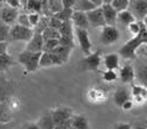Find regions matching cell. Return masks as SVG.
<instances>
[{
    "instance_id": "1",
    "label": "cell",
    "mask_w": 147,
    "mask_h": 129,
    "mask_svg": "<svg viewBox=\"0 0 147 129\" xmlns=\"http://www.w3.org/2000/svg\"><path fill=\"white\" fill-rule=\"evenodd\" d=\"M142 44H147V29H146L144 22H142L141 31L139 33V35L133 36L131 40H129L118 50V55L125 59H136L137 58V50Z\"/></svg>"
},
{
    "instance_id": "2",
    "label": "cell",
    "mask_w": 147,
    "mask_h": 129,
    "mask_svg": "<svg viewBox=\"0 0 147 129\" xmlns=\"http://www.w3.org/2000/svg\"><path fill=\"white\" fill-rule=\"evenodd\" d=\"M42 53H32L29 50H23L18 56V62L22 64L27 72H35L40 68V58Z\"/></svg>"
},
{
    "instance_id": "3",
    "label": "cell",
    "mask_w": 147,
    "mask_h": 129,
    "mask_svg": "<svg viewBox=\"0 0 147 129\" xmlns=\"http://www.w3.org/2000/svg\"><path fill=\"white\" fill-rule=\"evenodd\" d=\"M34 29L30 27H24L19 23L11 26L9 30V37L8 42H15V41H22V42H28L34 35Z\"/></svg>"
},
{
    "instance_id": "4",
    "label": "cell",
    "mask_w": 147,
    "mask_h": 129,
    "mask_svg": "<svg viewBox=\"0 0 147 129\" xmlns=\"http://www.w3.org/2000/svg\"><path fill=\"white\" fill-rule=\"evenodd\" d=\"M100 40L102 44H105V46L114 44V43H116L119 40V30L117 29L116 26L105 25L104 27H102Z\"/></svg>"
},
{
    "instance_id": "5",
    "label": "cell",
    "mask_w": 147,
    "mask_h": 129,
    "mask_svg": "<svg viewBox=\"0 0 147 129\" xmlns=\"http://www.w3.org/2000/svg\"><path fill=\"white\" fill-rule=\"evenodd\" d=\"M102 62V51L97 50L95 53H92L87 55L85 58L81 59L80 65L82 66L84 70L87 71H97Z\"/></svg>"
},
{
    "instance_id": "6",
    "label": "cell",
    "mask_w": 147,
    "mask_h": 129,
    "mask_svg": "<svg viewBox=\"0 0 147 129\" xmlns=\"http://www.w3.org/2000/svg\"><path fill=\"white\" fill-rule=\"evenodd\" d=\"M74 35L79 42L80 49L82 53L87 56L92 54V41L89 37L88 29H82V28H74Z\"/></svg>"
},
{
    "instance_id": "7",
    "label": "cell",
    "mask_w": 147,
    "mask_h": 129,
    "mask_svg": "<svg viewBox=\"0 0 147 129\" xmlns=\"http://www.w3.org/2000/svg\"><path fill=\"white\" fill-rule=\"evenodd\" d=\"M127 10L137 21H142L147 15V0H130Z\"/></svg>"
},
{
    "instance_id": "8",
    "label": "cell",
    "mask_w": 147,
    "mask_h": 129,
    "mask_svg": "<svg viewBox=\"0 0 147 129\" xmlns=\"http://www.w3.org/2000/svg\"><path fill=\"white\" fill-rule=\"evenodd\" d=\"M87 18L89 21V26H92L94 28H102L105 26L102 7H96L92 11L87 12Z\"/></svg>"
},
{
    "instance_id": "9",
    "label": "cell",
    "mask_w": 147,
    "mask_h": 129,
    "mask_svg": "<svg viewBox=\"0 0 147 129\" xmlns=\"http://www.w3.org/2000/svg\"><path fill=\"white\" fill-rule=\"evenodd\" d=\"M18 16H19V10L7 5H5L3 10L0 11V20L7 23L8 26H13L18 20Z\"/></svg>"
},
{
    "instance_id": "10",
    "label": "cell",
    "mask_w": 147,
    "mask_h": 129,
    "mask_svg": "<svg viewBox=\"0 0 147 129\" xmlns=\"http://www.w3.org/2000/svg\"><path fill=\"white\" fill-rule=\"evenodd\" d=\"M43 44H44V40L42 34L34 33L30 41L27 42L26 50H29L32 53H43Z\"/></svg>"
},
{
    "instance_id": "11",
    "label": "cell",
    "mask_w": 147,
    "mask_h": 129,
    "mask_svg": "<svg viewBox=\"0 0 147 129\" xmlns=\"http://www.w3.org/2000/svg\"><path fill=\"white\" fill-rule=\"evenodd\" d=\"M131 97L133 102L137 104H144V101L147 100V87L140 84L132 85L131 89Z\"/></svg>"
},
{
    "instance_id": "12",
    "label": "cell",
    "mask_w": 147,
    "mask_h": 129,
    "mask_svg": "<svg viewBox=\"0 0 147 129\" xmlns=\"http://www.w3.org/2000/svg\"><path fill=\"white\" fill-rule=\"evenodd\" d=\"M101 7H102V12H103L105 25H108V26H116V23H117V15H118L116 10L110 4H103Z\"/></svg>"
},
{
    "instance_id": "13",
    "label": "cell",
    "mask_w": 147,
    "mask_h": 129,
    "mask_svg": "<svg viewBox=\"0 0 147 129\" xmlns=\"http://www.w3.org/2000/svg\"><path fill=\"white\" fill-rule=\"evenodd\" d=\"M51 115H52V119H53V122L55 124L61 122V121H65V120H68L72 117L73 115V112L71 108H67V107H58V108H55L52 109L51 112Z\"/></svg>"
},
{
    "instance_id": "14",
    "label": "cell",
    "mask_w": 147,
    "mask_h": 129,
    "mask_svg": "<svg viewBox=\"0 0 147 129\" xmlns=\"http://www.w3.org/2000/svg\"><path fill=\"white\" fill-rule=\"evenodd\" d=\"M72 23L76 28H82V29H88L89 28V21L87 18V13L85 12H79L74 11L72 15Z\"/></svg>"
},
{
    "instance_id": "15",
    "label": "cell",
    "mask_w": 147,
    "mask_h": 129,
    "mask_svg": "<svg viewBox=\"0 0 147 129\" xmlns=\"http://www.w3.org/2000/svg\"><path fill=\"white\" fill-rule=\"evenodd\" d=\"M134 73H136L137 83L147 87V61L140 62L134 68Z\"/></svg>"
},
{
    "instance_id": "16",
    "label": "cell",
    "mask_w": 147,
    "mask_h": 129,
    "mask_svg": "<svg viewBox=\"0 0 147 129\" xmlns=\"http://www.w3.org/2000/svg\"><path fill=\"white\" fill-rule=\"evenodd\" d=\"M119 79H121L122 83H124V84L133 83V80L136 79L134 68H133L131 64L124 65V66L121 69V71H119Z\"/></svg>"
},
{
    "instance_id": "17",
    "label": "cell",
    "mask_w": 147,
    "mask_h": 129,
    "mask_svg": "<svg viewBox=\"0 0 147 129\" xmlns=\"http://www.w3.org/2000/svg\"><path fill=\"white\" fill-rule=\"evenodd\" d=\"M130 99H131V92L126 87H124V86L117 89L116 92H115V94H114V102L118 107H122V105L125 101L130 100Z\"/></svg>"
},
{
    "instance_id": "18",
    "label": "cell",
    "mask_w": 147,
    "mask_h": 129,
    "mask_svg": "<svg viewBox=\"0 0 147 129\" xmlns=\"http://www.w3.org/2000/svg\"><path fill=\"white\" fill-rule=\"evenodd\" d=\"M103 63L107 70H117L119 68V55L116 53L108 54L103 57Z\"/></svg>"
},
{
    "instance_id": "19",
    "label": "cell",
    "mask_w": 147,
    "mask_h": 129,
    "mask_svg": "<svg viewBox=\"0 0 147 129\" xmlns=\"http://www.w3.org/2000/svg\"><path fill=\"white\" fill-rule=\"evenodd\" d=\"M11 84L3 77H0V102L7 101L11 94Z\"/></svg>"
},
{
    "instance_id": "20",
    "label": "cell",
    "mask_w": 147,
    "mask_h": 129,
    "mask_svg": "<svg viewBox=\"0 0 147 129\" xmlns=\"http://www.w3.org/2000/svg\"><path fill=\"white\" fill-rule=\"evenodd\" d=\"M71 120H72V126L74 128H77V129H89V124H88L87 117L81 115V114L72 115Z\"/></svg>"
},
{
    "instance_id": "21",
    "label": "cell",
    "mask_w": 147,
    "mask_h": 129,
    "mask_svg": "<svg viewBox=\"0 0 147 129\" xmlns=\"http://www.w3.org/2000/svg\"><path fill=\"white\" fill-rule=\"evenodd\" d=\"M94 8H96V6L94 4H92L89 0H76L74 6H73V10L74 11L85 12V13H87Z\"/></svg>"
},
{
    "instance_id": "22",
    "label": "cell",
    "mask_w": 147,
    "mask_h": 129,
    "mask_svg": "<svg viewBox=\"0 0 147 129\" xmlns=\"http://www.w3.org/2000/svg\"><path fill=\"white\" fill-rule=\"evenodd\" d=\"M14 64H15V61L8 53H5L3 55H0V72L7 71Z\"/></svg>"
},
{
    "instance_id": "23",
    "label": "cell",
    "mask_w": 147,
    "mask_h": 129,
    "mask_svg": "<svg viewBox=\"0 0 147 129\" xmlns=\"http://www.w3.org/2000/svg\"><path fill=\"white\" fill-rule=\"evenodd\" d=\"M37 124L41 129H55V126H56L50 112L48 114L43 115L42 117H40L37 121Z\"/></svg>"
},
{
    "instance_id": "24",
    "label": "cell",
    "mask_w": 147,
    "mask_h": 129,
    "mask_svg": "<svg viewBox=\"0 0 147 129\" xmlns=\"http://www.w3.org/2000/svg\"><path fill=\"white\" fill-rule=\"evenodd\" d=\"M72 50H73V49H71V48H68V47H64V46H60V44H59V46H57L51 53H55L56 55H58V56L61 58V61L64 62V64H65V63H67Z\"/></svg>"
},
{
    "instance_id": "25",
    "label": "cell",
    "mask_w": 147,
    "mask_h": 129,
    "mask_svg": "<svg viewBox=\"0 0 147 129\" xmlns=\"http://www.w3.org/2000/svg\"><path fill=\"white\" fill-rule=\"evenodd\" d=\"M24 8L30 13L42 14V0H26Z\"/></svg>"
},
{
    "instance_id": "26",
    "label": "cell",
    "mask_w": 147,
    "mask_h": 129,
    "mask_svg": "<svg viewBox=\"0 0 147 129\" xmlns=\"http://www.w3.org/2000/svg\"><path fill=\"white\" fill-rule=\"evenodd\" d=\"M117 21H119L122 25L124 26H129L130 23H132L133 21H137L136 18L133 16V14L129 11V10H125L123 12H119L118 15H117Z\"/></svg>"
},
{
    "instance_id": "27",
    "label": "cell",
    "mask_w": 147,
    "mask_h": 129,
    "mask_svg": "<svg viewBox=\"0 0 147 129\" xmlns=\"http://www.w3.org/2000/svg\"><path fill=\"white\" fill-rule=\"evenodd\" d=\"M58 30L60 33V36H74V26L72 23V20L64 21Z\"/></svg>"
},
{
    "instance_id": "28",
    "label": "cell",
    "mask_w": 147,
    "mask_h": 129,
    "mask_svg": "<svg viewBox=\"0 0 147 129\" xmlns=\"http://www.w3.org/2000/svg\"><path fill=\"white\" fill-rule=\"evenodd\" d=\"M63 8H64V6H63L61 0H48V11L51 16L53 14L60 12Z\"/></svg>"
},
{
    "instance_id": "29",
    "label": "cell",
    "mask_w": 147,
    "mask_h": 129,
    "mask_svg": "<svg viewBox=\"0 0 147 129\" xmlns=\"http://www.w3.org/2000/svg\"><path fill=\"white\" fill-rule=\"evenodd\" d=\"M73 12H74V10L73 8H67V7H64L60 12L53 14V16H56L57 19H59L61 22L64 21H69L72 19V15H73Z\"/></svg>"
},
{
    "instance_id": "30",
    "label": "cell",
    "mask_w": 147,
    "mask_h": 129,
    "mask_svg": "<svg viewBox=\"0 0 147 129\" xmlns=\"http://www.w3.org/2000/svg\"><path fill=\"white\" fill-rule=\"evenodd\" d=\"M49 20H50V16H47V15H42L41 19H40V22L37 23V26H36L34 29L35 33H40L42 34L48 27H49Z\"/></svg>"
},
{
    "instance_id": "31",
    "label": "cell",
    "mask_w": 147,
    "mask_h": 129,
    "mask_svg": "<svg viewBox=\"0 0 147 129\" xmlns=\"http://www.w3.org/2000/svg\"><path fill=\"white\" fill-rule=\"evenodd\" d=\"M129 3H130V0H113V3L110 5L116 10L117 13H119L129 8Z\"/></svg>"
},
{
    "instance_id": "32",
    "label": "cell",
    "mask_w": 147,
    "mask_h": 129,
    "mask_svg": "<svg viewBox=\"0 0 147 129\" xmlns=\"http://www.w3.org/2000/svg\"><path fill=\"white\" fill-rule=\"evenodd\" d=\"M9 30H11V26H8L7 23H5L0 20V42L8 41Z\"/></svg>"
},
{
    "instance_id": "33",
    "label": "cell",
    "mask_w": 147,
    "mask_h": 129,
    "mask_svg": "<svg viewBox=\"0 0 147 129\" xmlns=\"http://www.w3.org/2000/svg\"><path fill=\"white\" fill-rule=\"evenodd\" d=\"M42 36H43V40H50V38H59L60 37V33L58 29H55V28H51V27H48L43 33H42Z\"/></svg>"
},
{
    "instance_id": "34",
    "label": "cell",
    "mask_w": 147,
    "mask_h": 129,
    "mask_svg": "<svg viewBox=\"0 0 147 129\" xmlns=\"http://www.w3.org/2000/svg\"><path fill=\"white\" fill-rule=\"evenodd\" d=\"M57 46H59V38H50L45 40L43 44V51L45 53H51Z\"/></svg>"
},
{
    "instance_id": "35",
    "label": "cell",
    "mask_w": 147,
    "mask_h": 129,
    "mask_svg": "<svg viewBox=\"0 0 147 129\" xmlns=\"http://www.w3.org/2000/svg\"><path fill=\"white\" fill-rule=\"evenodd\" d=\"M50 66H53L50 53L43 51L41 55V58H40V68H50Z\"/></svg>"
},
{
    "instance_id": "36",
    "label": "cell",
    "mask_w": 147,
    "mask_h": 129,
    "mask_svg": "<svg viewBox=\"0 0 147 129\" xmlns=\"http://www.w3.org/2000/svg\"><path fill=\"white\" fill-rule=\"evenodd\" d=\"M59 44L73 49V48H74V46H76L74 36H60L59 37Z\"/></svg>"
},
{
    "instance_id": "37",
    "label": "cell",
    "mask_w": 147,
    "mask_h": 129,
    "mask_svg": "<svg viewBox=\"0 0 147 129\" xmlns=\"http://www.w3.org/2000/svg\"><path fill=\"white\" fill-rule=\"evenodd\" d=\"M141 27H142V21H133L127 26V29L132 34V36H137L141 31Z\"/></svg>"
},
{
    "instance_id": "38",
    "label": "cell",
    "mask_w": 147,
    "mask_h": 129,
    "mask_svg": "<svg viewBox=\"0 0 147 129\" xmlns=\"http://www.w3.org/2000/svg\"><path fill=\"white\" fill-rule=\"evenodd\" d=\"M117 73H116V71L115 70H107V71H104L103 72V76H102V79L104 80V81H108V83H111V81H114V80H116L117 79Z\"/></svg>"
},
{
    "instance_id": "39",
    "label": "cell",
    "mask_w": 147,
    "mask_h": 129,
    "mask_svg": "<svg viewBox=\"0 0 147 129\" xmlns=\"http://www.w3.org/2000/svg\"><path fill=\"white\" fill-rule=\"evenodd\" d=\"M28 16H29V22H30L31 28H35L36 26H37V23L40 22L41 14L40 13H29Z\"/></svg>"
},
{
    "instance_id": "40",
    "label": "cell",
    "mask_w": 147,
    "mask_h": 129,
    "mask_svg": "<svg viewBox=\"0 0 147 129\" xmlns=\"http://www.w3.org/2000/svg\"><path fill=\"white\" fill-rule=\"evenodd\" d=\"M18 23L19 25H21V26H24V27H30L31 28V26H30V22H29V16H28V14H26V13H22V14H19V16H18Z\"/></svg>"
},
{
    "instance_id": "41",
    "label": "cell",
    "mask_w": 147,
    "mask_h": 129,
    "mask_svg": "<svg viewBox=\"0 0 147 129\" xmlns=\"http://www.w3.org/2000/svg\"><path fill=\"white\" fill-rule=\"evenodd\" d=\"M61 21L59 20V19H57L56 16H50V20H49V27H51V28H55V29H59L60 28V26H61Z\"/></svg>"
},
{
    "instance_id": "42",
    "label": "cell",
    "mask_w": 147,
    "mask_h": 129,
    "mask_svg": "<svg viewBox=\"0 0 147 129\" xmlns=\"http://www.w3.org/2000/svg\"><path fill=\"white\" fill-rule=\"evenodd\" d=\"M71 127H72V120L68 119V120H65V121L57 123L55 126V129H69Z\"/></svg>"
},
{
    "instance_id": "43",
    "label": "cell",
    "mask_w": 147,
    "mask_h": 129,
    "mask_svg": "<svg viewBox=\"0 0 147 129\" xmlns=\"http://www.w3.org/2000/svg\"><path fill=\"white\" fill-rule=\"evenodd\" d=\"M50 56H51V59H52L53 65H58V66H60V65L64 64V62L61 61V58H60L58 55H56L55 53H50Z\"/></svg>"
},
{
    "instance_id": "44",
    "label": "cell",
    "mask_w": 147,
    "mask_h": 129,
    "mask_svg": "<svg viewBox=\"0 0 147 129\" xmlns=\"http://www.w3.org/2000/svg\"><path fill=\"white\" fill-rule=\"evenodd\" d=\"M5 3L7 6L14 7V8H20L21 7V0H5Z\"/></svg>"
},
{
    "instance_id": "45",
    "label": "cell",
    "mask_w": 147,
    "mask_h": 129,
    "mask_svg": "<svg viewBox=\"0 0 147 129\" xmlns=\"http://www.w3.org/2000/svg\"><path fill=\"white\" fill-rule=\"evenodd\" d=\"M133 104H134V102H133V100H132V99H130V100L125 101V102L122 105V107H121V108H122V109H124V111H130V109L133 107Z\"/></svg>"
},
{
    "instance_id": "46",
    "label": "cell",
    "mask_w": 147,
    "mask_h": 129,
    "mask_svg": "<svg viewBox=\"0 0 147 129\" xmlns=\"http://www.w3.org/2000/svg\"><path fill=\"white\" fill-rule=\"evenodd\" d=\"M114 129H132L130 123H117L114 126Z\"/></svg>"
},
{
    "instance_id": "47",
    "label": "cell",
    "mask_w": 147,
    "mask_h": 129,
    "mask_svg": "<svg viewBox=\"0 0 147 129\" xmlns=\"http://www.w3.org/2000/svg\"><path fill=\"white\" fill-rule=\"evenodd\" d=\"M7 48H8V41L0 42V55L7 53Z\"/></svg>"
},
{
    "instance_id": "48",
    "label": "cell",
    "mask_w": 147,
    "mask_h": 129,
    "mask_svg": "<svg viewBox=\"0 0 147 129\" xmlns=\"http://www.w3.org/2000/svg\"><path fill=\"white\" fill-rule=\"evenodd\" d=\"M61 1H63V6H64V7L73 8V6H74V3H76V0H61Z\"/></svg>"
},
{
    "instance_id": "49",
    "label": "cell",
    "mask_w": 147,
    "mask_h": 129,
    "mask_svg": "<svg viewBox=\"0 0 147 129\" xmlns=\"http://www.w3.org/2000/svg\"><path fill=\"white\" fill-rule=\"evenodd\" d=\"M23 129H41L40 127H38V124H37V122H31V123H27L24 127H23Z\"/></svg>"
},
{
    "instance_id": "50",
    "label": "cell",
    "mask_w": 147,
    "mask_h": 129,
    "mask_svg": "<svg viewBox=\"0 0 147 129\" xmlns=\"http://www.w3.org/2000/svg\"><path fill=\"white\" fill-rule=\"evenodd\" d=\"M92 4H94L96 7H101L103 5V0H89Z\"/></svg>"
},
{
    "instance_id": "51",
    "label": "cell",
    "mask_w": 147,
    "mask_h": 129,
    "mask_svg": "<svg viewBox=\"0 0 147 129\" xmlns=\"http://www.w3.org/2000/svg\"><path fill=\"white\" fill-rule=\"evenodd\" d=\"M6 5V3H5V0H0V11L3 10V7Z\"/></svg>"
},
{
    "instance_id": "52",
    "label": "cell",
    "mask_w": 147,
    "mask_h": 129,
    "mask_svg": "<svg viewBox=\"0 0 147 129\" xmlns=\"http://www.w3.org/2000/svg\"><path fill=\"white\" fill-rule=\"evenodd\" d=\"M134 129H147V128H146V126H145V124H142V126H141V124H139V126L134 127Z\"/></svg>"
},
{
    "instance_id": "53",
    "label": "cell",
    "mask_w": 147,
    "mask_h": 129,
    "mask_svg": "<svg viewBox=\"0 0 147 129\" xmlns=\"http://www.w3.org/2000/svg\"><path fill=\"white\" fill-rule=\"evenodd\" d=\"M142 22H144V25H145V27H146V29H147V15H146L145 19L142 20Z\"/></svg>"
},
{
    "instance_id": "54",
    "label": "cell",
    "mask_w": 147,
    "mask_h": 129,
    "mask_svg": "<svg viewBox=\"0 0 147 129\" xmlns=\"http://www.w3.org/2000/svg\"><path fill=\"white\" fill-rule=\"evenodd\" d=\"M113 0H103V4H111Z\"/></svg>"
},
{
    "instance_id": "55",
    "label": "cell",
    "mask_w": 147,
    "mask_h": 129,
    "mask_svg": "<svg viewBox=\"0 0 147 129\" xmlns=\"http://www.w3.org/2000/svg\"><path fill=\"white\" fill-rule=\"evenodd\" d=\"M0 129H6V124L5 123H1V124H0Z\"/></svg>"
},
{
    "instance_id": "56",
    "label": "cell",
    "mask_w": 147,
    "mask_h": 129,
    "mask_svg": "<svg viewBox=\"0 0 147 129\" xmlns=\"http://www.w3.org/2000/svg\"><path fill=\"white\" fill-rule=\"evenodd\" d=\"M145 126H146V128H147V120L145 121Z\"/></svg>"
},
{
    "instance_id": "57",
    "label": "cell",
    "mask_w": 147,
    "mask_h": 129,
    "mask_svg": "<svg viewBox=\"0 0 147 129\" xmlns=\"http://www.w3.org/2000/svg\"><path fill=\"white\" fill-rule=\"evenodd\" d=\"M69 129H77V128H74V127H73V126H72V127H71Z\"/></svg>"
},
{
    "instance_id": "58",
    "label": "cell",
    "mask_w": 147,
    "mask_h": 129,
    "mask_svg": "<svg viewBox=\"0 0 147 129\" xmlns=\"http://www.w3.org/2000/svg\"><path fill=\"white\" fill-rule=\"evenodd\" d=\"M146 46H147V44H146ZM146 50H147V48H146Z\"/></svg>"
}]
</instances>
